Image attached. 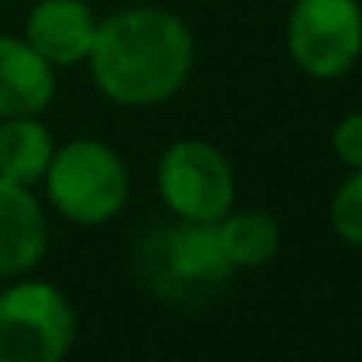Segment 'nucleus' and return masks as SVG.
Segmentation results:
<instances>
[{"label":"nucleus","mask_w":362,"mask_h":362,"mask_svg":"<svg viewBox=\"0 0 362 362\" xmlns=\"http://www.w3.org/2000/svg\"><path fill=\"white\" fill-rule=\"evenodd\" d=\"M86 64L110 103L156 107L189 82L196 36L163 8H128L100 22Z\"/></svg>","instance_id":"nucleus-1"},{"label":"nucleus","mask_w":362,"mask_h":362,"mask_svg":"<svg viewBox=\"0 0 362 362\" xmlns=\"http://www.w3.org/2000/svg\"><path fill=\"white\" fill-rule=\"evenodd\" d=\"M135 252L149 291L177 305L214 298L235 274L231 259L224 256L217 224L174 221L170 228H153Z\"/></svg>","instance_id":"nucleus-2"},{"label":"nucleus","mask_w":362,"mask_h":362,"mask_svg":"<svg viewBox=\"0 0 362 362\" xmlns=\"http://www.w3.org/2000/svg\"><path fill=\"white\" fill-rule=\"evenodd\" d=\"M47 203L78 228H100L128 206L132 177L114 146L103 139H68L54 149L43 174Z\"/></svg>","instance_id":"nucleus-3"},{"label":"nucleus","mask_w":362,"mask_h":362,"mask_svg":"<svg viewBox=\"0 0 362 362\" xmlns=\"http://www.w3.org/2000/svg\"><path fill=\"white\" fill-rule=\"evenodd\" d=\"M78 316L47 281H15L0 291V362H64Z\"/></svg>","instance_id":"nucleus-4"},{"label":"nucleus","mask_w":362,"mask_h":362,"mask_svg":"<svg viewBox=\"0 0 362 362\" xmlns=\"http://www.w3.org/2000/svg\"><path fill=\"white\" fill-rule=\"evenodd\" d=\"M156 192L177 221L217 224L235 210V170L206 139H177L156 163Z\"/></svg>","instance_id":"nucleus-5"},{"label":"nucleus","mask_w":362,"mask_h":362,"mask_svg":"<svg viewBox=\"0 0 362 362\" xmlns=\"http://www.w3.org/2000/svg\"><path fill=\"white\" fill-rule=\"evenodd\" d=\"M288 54L309 78H341L362 54V4L295 0L288 15Z\"/></svg>","instance_id":"nucleus-6"},{"label":"nucleus","mask_w":362,"mask_h":362,"mask_svg":"<svg viewBox=\"0 0 362 362\" xmlns=\"http://www.w3.org/2000/svg\"><path fill=\"white\" fill-rule=\"evenodd\" d=\"M100 18L82 0H36L25 18V43L57 71L89 61Z\"/></svg>","instance_id":"nucleus-7"},{"label":"nucleus","mask_w":362,"mask_h":362,"mask_svg":"<svg viewBox=\"0 0 362 362\" xmlns=\"http://www.w3.org/2000/svg\"><path fill=\"white\" fill-rule=\"evenodd\" d=\"M50 245V221L29 185L0 177V277H25Z\"/></svg>","instance_id":"nucleus-8"},{"label":"nucleus","mask_w":362,"mask_h":362,"mask_svg":"<svg viewBox=\"0 0 362 362\" xmlns=\"http://www.w3.org/2000/svg\"><path fill=\"white\" fill-rule=\"evenodd\" d=\"M54 89V68L22 36H0V121L43 117Z\"/></svg>","instance_id":"nucleus-9"},{"label":"nucleus","mask_w":362,"mask_h":362,"mask_svg":"<svg viewBox=\"0 0 362 362\" xmlns=\"http://www.w3.org/2000/svg\"><path fill=\"white\" fill-rule=\"evenodd\" d=\"M54 149V132L43 124V117L0 121V177L33 189L36 181H43Z\"/></svg>","instance_id":"nucleus-10"},{"label":"nucleus","mask_w":362,"mask_h":362,"mask_svg":"<svg viewBox=\"0 0 362 362\" xmlns=\"http://www.w3.org/2000/svg\"><path fill=\"white\" fill-rule=\"evenodd\" d=\"M217 235L224 245V256L235 270L263 267L281 249V224L277 217L263 210H231L217 221Z\"/></svg>","instance_id":"nucleus-11"},{"label":"nucleus","mask_w":362,"mask_h":362,"mask_svg":"<svg viewBox=\"0 0 362 362\" xmlns=\"http://www.w3.org/2000/svg\"><path fill=\"white\" fill-rule=\"evenodd\" d=\"M330 224L341 242L362 249V170H351L337 185L330 203Z\"/></svg>","instance_id":"nucleus-12"},{"label":"nucleus","mask_w":362,"mask_h":362,"mask_svg":"<svg viewBox=\"0 0 362 362\" xmlns=\"http://www.w3.org/2000/svg\"><path fill=\"white\" fill-rule=\"evenodd\" d=\"M330 142H334V153L341 163H348L351 170H362V110L341 117Z\"/></svg>","instance_id":"nucleus-13"}]
</instances>
